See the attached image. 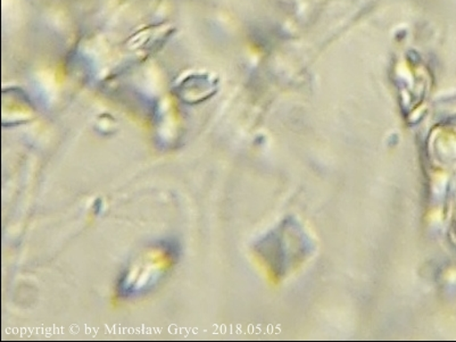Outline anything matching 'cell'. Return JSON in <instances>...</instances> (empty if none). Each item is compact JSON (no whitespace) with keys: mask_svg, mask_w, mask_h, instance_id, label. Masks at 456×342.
Wrapping results in <instances>:
<instances>
[{"mask_svg":"<svg viewBox=\"0 0 456 342\" xmlns=\"http://www.w3.org/2000/svg\"><path fill=\"white\" fill-rule=\"evenodd\" d=\"M180 256V246L174 239H162L147 246L128 264L118 282L122 298L147 294L174 269Z\"/></svg>","mask_w":456,"mask_h":342,"instance_id":"obj_1","label":"cell"}]
</instances>
